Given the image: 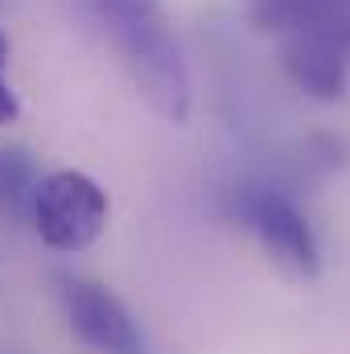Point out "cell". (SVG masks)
Listing matches in <instances>:
<instances>
[{
	"label": "cell",
	"instance_id": "cell-6",
	"mask_svg": "<svg viewBox=\"0 0 350 354\" xmlns=\"http://www.w3.org/2000/svg\"><path fill=\"white\" fill-rule=\"evenodd\" d=\"M37 181H42L37 157L25 145H0V218H8V223L29 218Z\"/></svg>",
	"mask_w": 350,
	"mask_h": 354
},
{
	"label": "cell",
	"instance_id": "cell-3",
	"mask_svg": "<svg viewBox=\"0 0 350 354\" xmlns=\"http://www.w3.org/2000/svg\"><path fill=\"white\" fill-rule=\"evenodd\" d=\"M235 214L239 223L252 231V239L260 243L268 268L288 280V284H313L322 276V243L313 223L305 218V210L268 185H248L235 198Z\"/></svg>",
	"mask_w": 350,
	"mask_h": 354
},
{
	"label": "cell",
	"instance_id": "cell-1",
	"mask_svg": "<svg viewBox=\"0 0 350 354\" xmlns=\"http://www.w3.org/2000/svg\"><path fill=\"white\" fill-rule=\"evenodd\" d=\"M79 4L116 50L140 99L165 124L174 128L190 124L194 79H190V62H185L181 37L174 33L165 0H79Z\"/></svg>",
	"mask_w": 350,
	"mask_h": 354
},
{
	"label": "cell",
	"instance_id": "cell-4",
	"mask_svg": "<svg viewBox=\"0 0 350 354\" xmlns=\"http://www.w3.org/2000/svg\"><path fill=\"white\" fill-rule=\"evenodd\" d=\"M107 214H111L107 189L83 169L42 174L33 202H29V223L42 235V243L66 256L87 252L107 231Z\"/></svg>",
	"mask_w": 350,
	"mask_h": 354
},
{
	"label": "cell",
	"instance_id": "cell-2",
	"mask_svg": "<svg viewBox=\"0 0 350 354\" xmlns=\"http://www.w3.org/2000/svg\"><path fill=\"white\" fill-rule=\"evenodd\" d=\"M248 17L272 33L288 83L313 103L347 95L350 0H260Z\"/></svg>",
	"mask_w": 350,
	"mask_h": 354
},
{
	"label": "cell",
	"instance_id": "cell-7",
	"mask_svg": "<svg viewBox=\"0 0 350 354\" xmlns=\"http://www.w3.org/2000/svg\"><path fill=\"white\" fill-rule=\"evenodd\" d=\"M8 58H12V41L0 29V128H8V124L21 120V95L8 83Z\"/></svg>",
	"mask_w": 350,
	"mask_h": 354
},
{
	"label": "cell",
	"instance_id": "cell-5",
	"mask_svg": "<svg viewBox=\"0 0 350 354\" xmlns=\"http://www.w3.org/2000/svg\"><path fill=\"white\" fill-rule=\"evenodd\" d=\"M58 301L71 334L95 354H149L136 313L91 276H58Z\"/></svg>",
	"mask_w": 350,
	"mask_h": 354
},
{
	"label": "cell",
	"instance_id": "cell-8",
	"mask_svg": "<svg viewBox=\"0 0 350 354\" xmlns=\"http://www.w3.org/2000/svg\"><path fill=\"white\" fill-rule=\"evenodd\" d=\"M243 4H248V8H252V4H260V0H243Z\"/></svg>",
	"mask_w": 350,
	"mask_h": 354
}]
</instances>
